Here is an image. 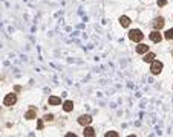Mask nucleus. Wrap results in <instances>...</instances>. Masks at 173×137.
I'll use <instances>...</instances> for the list:
<instances>
[{
    "mask_svg": "<svg viewBox=\"0 0 173 137\" xmlns=\"http://www.w3.org/2000/svg\"><path fill=\"white\" fill-rule=\"evenodd\" d=\"M120 24L123 26V28H127V26L130 24V18L126 17V15H123V17H120Z\"/></svg>",
    "mask_w": 173,
    "mask_h": 137,
    "instance_id": "8",
    "label": "nucleus"
},
{
    "mask_svg": "<svg viewBox=\"0 0 173 137\" xmlns=\"http://www.w3.org/2000/svg\"><path fill=\"white\" fill-rule=\"evenodd\" d=\"M164 37H165V38H167V40H172V38H173V28H172V29H169V31H167V32H165V35H164Z\"/></svg>",
    "mask_w": 173,
    "mask_h": 137,
    "instance_id": "14",
    "label": "nucleus"
},
{
    "mask_svg": "<svg viewBox=\"0 0 173 137\" xmlns=\"http://www.w3.org/2000/svg\"><path fill=\"white\" fill-rule=\"evenodd\" d=\"M158 5H159V6H165V5H167V0H158Z\"/></svg>",
    "mask_w": 173,
    "mask_h": 137,
    "instance_id": "16",
    "label": "nucleus"
},
{
    "mask_svg": "<svg viewBox=\"0 0 173 137\" xmlns=\"http://www.w3.org/2000/svg\"><path fill=\"white\" fill-rule=\"evenodd\" d=\"M49 104L51 105H60L61 104V99L58 98V96H51L49 98Z\"/></svg>",
    "mask_w": 173,
    "mask_h": 137,
    "instance_id": "11",
    "label": "nucleus"
},
{
    "mask_svg": "<svg viewBox=\"0 0 173 137\" xmlns=\"http://www.w3.org/2000/svg\"><path fill=\"white\" fill-rule=\"evenodd\" d=\"M150 40H152L153 43H159V41L163 40V35L159 34V31H156V29H155L153 32L150 34Z\"/></svg>",
    "mask_w": 173,
    "mask_h": 137,
    "instance_id": "6",
    "label": "nucleus"
},
{
    "mask_svg": "<svg viewBox=\"0 0 173 137\" xmlns=\"http://www.w3.org/2000/svg\"><path fill=\"white\" fill-rule=\"evenodd\" d=\"M149 52V46L147 44H139L136 47V54H147Z\"/></svg>",
    "mask_w": 173,
    "mask_h": 137,
    "instance_id": "9",
    "label": "nucleus"
},
{
    "mask_svg": "<svg viewBox=\"0 0 173 137\" xmlns=\"http://www.w3.org/2000/svg\"><path fill=\"white\" fill-rule=\"evenodd\" d=\"M163 62H161V61H152V67H150V70H152V73H153V75H159V73L161 72H163Z\"/></svg>",
    "mask_w": 173,
    "mask_h": 137,
    "instance_id": "2",
    "label": "nucleus"
},
{
    "mask_svg": "<svg viewBox=\"0 0 173 137\" xmlns=\"http://www.w3.org/2000/svg\"><path fill=\"white\" fill-rule=\"evenodd\" d=\"M143 60H144L145 62H152V61L155 60V54H152V52H149V54L145 55V56L143 58Z\"/></svg>",
    "mask_w": 173,
    "mask_h": 137,
    "instance_id": "13",
    "label": "nucleus"
},
{
    "mask_svg": "<svg viewBox=\"0 0 173 137\" xmlns=\"http://www.w3.org/2000/svg\"><path fill=\"white\" fill-rule=\"evenodd\" d=\"M164 18L163 17H159V18H155L153 20V23H152V28L153 29H156V31H159L161 28H164Z\"/></svg>",
    "mask_w": 173,
    "mask_h": 137,
    "instance_id": "4",
    "label": "nucleus"
},
{
    "mask_svg": "<svg viewBox=\"0 0 173 137\" xmlns=\"http://www.w3.org/2000/svg\"><path fill=\"white\" fill-rule=\"evenodd\" d=\"M17 102V96H15L14 93H9V94H6V98H5V101H3V104L6 105V107H12V105Z\"/></svg>",
    "mask_w": 173,
    "mask_h": 137,
    "instance_id": "3",
    "label": "nucleus"
},
{
    "mask_svg": "<svg viewBox=\"0 0 173 137\" xmlns=\"http://www.w3.org/2000/svg\"><path fill=\"white\" fill-rule=\"evenodd\" d=\"M83 136H84V137H94V136H95V130L90 128V126H88V128H84Z\"/></svg>",
    "mask_w": 173,
    "mask_h": 137,
    "instance_id": "7",
    "label": "nucleus"
},
{
    "mask_svg": "<svg viewBox=\"0 0 173 137\" xmlns=\"http://www.w3.org/2000/svg\"><path fill=\"white\" fill-rule=\"evenodd\" d=\"M52 119H54L52 114H46V116H45V120H48V122H49V120H52Z\"/></svg>",
    "mask_w": 173,
    "mask_h": 137,
    "instance_id": "17",
    "label": "nucleus"
},
{
    "mask_svg": "<svg viewBox=\"0 0 173 137\" xmlns=\"http://www.w3.org/2000/svg\"><path fill=\"white\" fill-rule=\"evenodd\" d=\"M92 122V117L89 114H84V116H80V119H78V123L80 125H83V126H86V125H89Z\"/></svg>",
    "mask_w": 173,
    "mask_h": 137,
    "instance_id": "5",
    "label": "nucleus"
},
{
    "mask_svg": "<svg viewBox=\"0 0 173 137\" xmlns=\"http://www.w3.org/2000/svg\"><path fill=\"white\" fill-rule=\"evenodd\" d=\"M35 116H37L35 110H34V108H31L29 111H26V114H25V119H35Z\"/></svg>",
    "mask_w": 173,
    "mask_h": 137,
    "instance_id": "12",
    "label": "nucleus"
},
{
    "mask_svg": "<svg viewBox=\"0 0 173 137\" xmlns=\"http://www.w3.org/2000/svg\"><path fill=\"white\" fill-rule=\"evenodd\" d=\"M129 38H130L132 41H141L144 38V34L139 29H132L130 32H129Z\"/></svg>",
    "mask_w": 173,
    "mask_h": 137,
    "instance_id": "1",
    "label": "nucleus"
},
{
    "mask_svg": "<svg viewBox=\"0 0 173 137\" xmlns=\"http://www.w3.org/2000/svg\"><path fill=\"white\" fill-rule=\"evenodd\" d=\"M106 137H118V133H115V131H109V133H106Z\"/></svg>",
    "mask_w": 173,
    "mask_h": 137,
    "instance_id": "15",
    "label": "nucleus"
},
{
    "mask_svg": "<svg viewBox=\"0 0 173 137\" xmlns=\"http://www.w3.org/2000/svg\"><path fill=\"white\" fill-rule=\"evenodd\" d=\"M37 126H39V130L43 128V122H41V120H39V122H37Z\"/></svg>",
    "mask_w": 173,
    "mask_h": 137,
    "instance_id": "18",
    "label": "nucleus"
},
{
    "mask_svg": "<svg viewBox=\"0 0 173 137\" xmlns=\"http://www.w3.org/2000/svg\"><path fill=\"white\" fill-rule=\"evenodd\" d=\"M66 137H75V134H72V133H68V134H66Z\"/></svg>",
    "mask_w": 173,
    "mask_h": 137,
    "instance_id": "19",
    "label": "nucleus"
},
{
    "mask_svg": "<svg viewBox=\"0 0 173 137\" xmlns=\"http://www.w3.org/2000/svg\"><path fill=\"white\" fill-rule=\"evenodd\" d=\"M63 110H64V111H72V110H74V102L72 101H66L64 105H63Z\"/></svg>",
    "mask_w": 173,
    "mask_h": 137,
    "instance_id": "10",
    "label": "nucleus"
}]
</instances>
